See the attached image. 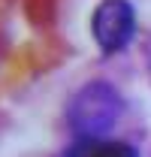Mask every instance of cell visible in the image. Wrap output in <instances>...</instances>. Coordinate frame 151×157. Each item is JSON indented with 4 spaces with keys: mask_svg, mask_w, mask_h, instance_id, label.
<instances>
[{
    "mask_svg": "<svg viewBox=\"0 0 151 157\" xmlns=\"http://www.w3.org/2000/svg\"><path fill=\"white\" fill-rule=\"evenodd\" d=\"M124 115V97L118 94V88L94 78L88 85H82L67 103V127L76 133V139H106L109 130Z\"/></svg>",
    "mask_w": 151,
    "mask_h": 157,
    "instance_id": "6da1fadb",
    "label": "cell"
},
{
    "mask_svg": "<svg viewBox=\"0 0 151 157\" xmlns=\"http://www.w3.org/2000/svg\"><path fill=\"white\" fill-rule=\"evenodd\" d=\"M91 36L103 55L124 52L136 36V6L130 0H100L91 15Z\"/></svg>",
    "mask_w": 151,
    "mask_h": 157,
    "instance_id": "7a4b0ae2",
    "label": "cell"
},
{
    "mask_svg": "<svg viewBox=\"0 0 151 157\" xmlns=\"http://www.w3.org/2000/svg\"><path fill=\"white\" fill-rule=\"evenodd\" d=\"M64 157H139V151L118 139H76Z\"/></svg>",
    "mask_w": 151,
    "mask_h": 157,
    "instance_id": "3957f363",
    "label": "cell"
}]
</instances>
